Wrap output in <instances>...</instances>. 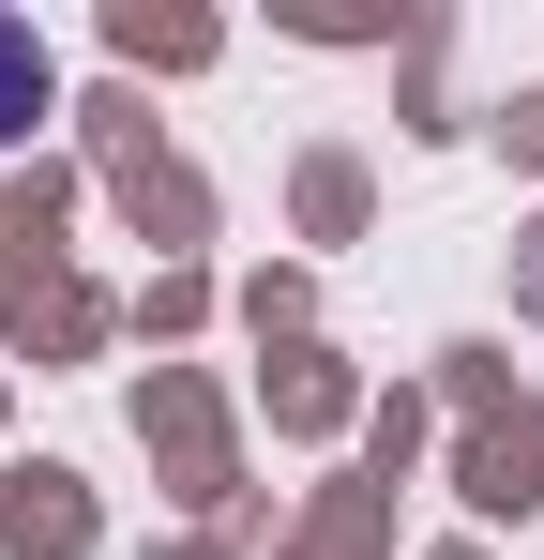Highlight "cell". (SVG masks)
Segmentation results:
<instances>
[{"label": "cell", "mask_w": 544, "mask_h": 560, "mask_svg": "<svg viewBox=\"0 0 544 560\" xmlns=\"http://www.w3.org/2000/svg\"><path fill=\"white\" fill-rule=\"evenodd\" d=\"M15 121H46V46H31V15H0V137Z\"/></svg>", "instance_id": "6da1fadb"}]
</instances>
